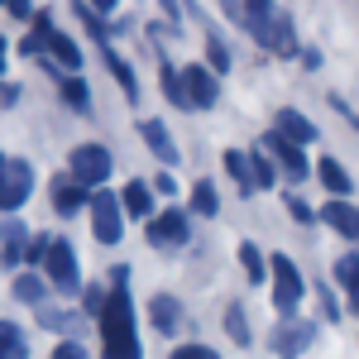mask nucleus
Instances as JSON below:
<instances>
[{
	"label": "nucleus",
	"instance_id": "f257e3e1",
	"mask_svg": "<svg viewBox=\"0 0 359 359\" xmlns=\"http://www.w3.org/2000/svg\"><path fill=\"white\" fill-rule=\"evenodd\" d=\"M101 326H106V359H139L135 331H130V292L115 287L111 302L101 306Z\"/></svg>",
	"mask_w": 359,
	"mask_h": 359
},
{
	"label": "nucleus",
	"instance_id": "f03ea898",
	"mask_svg": "<svg viewBox=\"0 0 359 359\" xmlns=\"http://www.w3.org/2000/svg\"><path fill=\"white\" fill-rule=\"evenodd\" d=\"M29 187H34V168L25 158H15V163H0V211H15V206H25Z\"/></svg>",
	"mask_w": 359,
	"mask_h": 359
},
{
	"label": "nucleus",
	"instance_id": "7ed1b4c3",
	"mask_svg": "<svg viewBox=\"0 0 359 359\" xmlns=\"http://www.w3.org/2000/svg\"><path fill=\"white\" fill-rule=\"evenodd\" d=\"M72 177H77L82 187H101V182L111 177V154H106L101 144H82V149L72 154Z\"/></svg>",
	"mask_w": 359,
	"mask_h": 359
},
{
	"label": "nucleus",
	"instance_id": "20e7f679",
	"mask_svg": "<svg viewBox=\"0 0 359 359\" xmlns=\"http://www.w3.org/2000/svg\"><path fill=\"white\" fill-rule=\"evenodd\" d=\"M43 269H48V283H53V287H62V292L77 287V259H72V245H67V240H48Z\"/></svg>",
	"mask_w": 359,
	"mask_h": 359
},
{
	"label": "nucleus",
	"instance_id": "39448f33",
	"mask_svg": "<svg viewBox=\"0 0 359 359\" xmlns=\"http://www.w3.org/2000/svg\"><path fill=\"white\" fill-rule=\"evenodd\" d=\"M225 15L235 20V25H245L259 43H264V34H269V20H273V5L269 0H221Z\"/></svg>",
	"mask_w": 359,
	"mask_h": 359
},
{
	"label": "nucleus",
	"instance_id": "423d86ee",
	"mask_svg": "<svg viewBox=\"0 0 359 359\" xmlns=\"http://www.w3.org/2000/svg\"><path fill=\"white\" fill-rule=\"evenodd\" d=\"M316 340V321H278L273 331V355L278 359H297Z\"/></svg>",
	"mask_w": 359,
	"mask_h": 359
},
{
	"label": "nucleus",
	"instance_id": "0eeeda50",
	"mask_svg": "<svg viewBox=\"0 0 359 359\" xmlns=\"http://www.w3.org/2000/svg\"><path fill=\"white\" fill-rule=\"evenodd\" d=\"M86 206H91L96 240H101V245H115V240H120V201H115L111 192H96L91 201H86Z\"/></svg>",
	"mask_w": 359,
	"mask_h": 359
},
{
	"label": "nucleus",
	"instance_id": "6e6552de",
	"mask_svg": "<svg viewBox=\"0 0 359 359\" xmlns=\"http://www.w3.org/2000/svg\"><path fill=\"white\" fill-rule=\"evenodd\" d=\"M273 302H278V311H292L302 302V278L292 269V259H283V254L273 259Z\"/></svg>",
	"mask_w": 359,
	"mask_h": 359
},
{
	"label": "nucleus",
	"instance_id": "1a4fd4ad",
	"mask_svg": "<svg viewBox=\"0 0 359 359\" xmlns=\"http://www.w3.org/2000/svg\"><path fill=\"white\" fill-rule=\"evenodd\" d=\"M177 82H182V96H187V106H216V96H221V86L211 72H201V67H187V72H177Z\"/></svg>",
	"mask_w": 359,
	"mask_h": 359
},
{
	"label": "nucleus",
	"instance_id": "9d476101",
	"mask_svg": "<svg viewBox=\"0 0 359 359\" xmlns=\"http://www.w3.org/2000/svg\"><path fill=\"white\" fill-rule=\"evenodd\" d=\"M149 245H158V249L187 245V216L182 211H163L158 221H149Z\"/></svg>",
	"mask_w": 359,
	"mask_h": 359
},
{
	"label": "nucleus",
	"instance_id": "9b49d317",
	"mask_svg": "<svg viewBox=\"0 0 359 359\" xmlns=\"http://www.w3.org/2000/svg\"><path fill=\"white\" fill-rule=\"evenodd\" d=\"M264 149H269L278 163H283V177H292V182H302V177H306V158H302V149H297V144H287V139L278 135V130L264 139Z\"/></svg>",
	"mask_w": 359,
	"mask_h": 359
},
{
	"label": "nucleus",
	"instance_id": "f8f14e48",
	"mask_svg": "<svg viewBox=\"0 0 359 359\" xmlns=\"http://www.w3.org/2000/svg\"><path fill=\"white\" fill-rule=\"evenodd\" d=\"M264 48H273L278 57H292V53H297V34H292V15H283V10H273V20H269V34H264Z\"/></svg>",
	"mask_w": 359,
	"mask_h": 359
},
{
	"label": "nucleus",
	"instance_id": "ddd939ff",
	"mask_svg": "<svg viewBox=\"0 0 359 359\" xmlns=\"http://www.w3.org/2000/svg\"><path fill=\"white\" fill-rule=\"evenodd\" d=\"M273 130L287 139V144H306V139H316V125H311L302 111H278V125H273Z\"/></svg>",
	"mask_w": 359,
	"mask_h": 359
},
{
	"label": "nucleus",
	"instance_id": "4468645a",
	"mask_svg": "<svg viewBox=\"0 0 359 359\" xmlns=\"http://www.w3.org/2000/svg\"><path fill=\"white\" fill-rule=\"evenodd\" d=\"M43 43L53 48V62H57V67H67V72H77V67H82V48H77L67 34H57V29H43Z\"/></svg>",
	"mask_w": 359,
	"mask_h": 359
},
{
	"label": "nucleus",
	"instance_id": "2eb2a0df",
	"mask_svg": "<svg viewBox=\"0 0 359 359\" xmlns=\"http://www.w3.org/2000/svg\"><path fill=\"white\" fill-rule=\"evenodd\" d=\"M149 316H154V326H158L163 335H172L177 326H182V306H177V297H163V292L149 302Z\"/></svg>",
	"mask_w": 359,
	"mask_h": 359
},
{
	"label": "nucleus",
	"instance_id": "dca6fc26",
	"mask_svg": "<svg viewBox=\"0 0 359 359\" xmlns=\"http://www.w3.org/2000/svg\"><path fill=\"white\" fill-rule=\"evenodd\" d=\"M321 216H326L340 235H350V240L359 245V211L350 206V201H331V206H321Z\"/></svg>",
	"mask_w": 359,
	"mask_h": 359
},
{
	"label": "nucleus",
	"instance_id": "f3484780",
	"mask_svg": "<svg viewBox=\"0 0 359 359\" xmlns=\"http://www.w3.org/2000/svg\"><path fill=\"white\" fill-rule=\"evenodd\" d=\"M139 130H144V144H149L168 168H177V149H172V139H168V130L158 125V120H149V125H139Z\"/></svg>",
	"mask_w": 359,
	"mask_h": 359
},
{
	"label": "nucleus",
	"instance_id": "a211bd4d",
	"mask_svg": "<svg viewBox=\"0 0 359 359\" xmlns=\"http://www.w3.org/2000/svg\"><path fill=\"white\" fill-rule=\"evenodd\" d=\"M0 359H29V345L15 321H0Z\"/></svg>",
	"mask_w": 359,
	"mask_h": 359
},
{
	"label": "nucleus",
	"instance_id": "6ab92c4d",
	"mask_svg": "<svg viewBox=\"0 0 359 359\" xmlns=\"http://www.w3.org/2000/svg\"><path fill=\"white\" fill-rule=\"evenodd\" d=\"M0 245H5V264H15V259H25V225L20 221H0Z\"/></svg>",
	"mask_w": 359,
	"mask_h": 359
},
{
	"label": "nucleus",
	"instance_id": "aec40b11",
	"mask_svg": "<svg viewBox=\"0 0 359 359\" xmlns=\"http://www.w3.org/2000/svg\"><path fill=\"white\" fill-rule=\"evenodd\" d=\"M321 182H326V187H331L335 196H345V192H350V172L335 163V158H321Z\"/></svg>",
	"mask_w": 359,
	"mask_h": 359
},
{
	"label": "nucleus",
	"instance_id": "412c9836",
	"mask_svg": "<svg viewBox=\"0 0 359 359\" xmlns=\"http://www.w3.org/2000/svg\"><path fill=\"white\" fill-rule=\"evenodd\" d=\"M225 168H230V177H235V187H240V192H254V182H249V158L240 154V149H230V154H225Z\"/></svg>",
	"mask_w": 359,
	"mask_h": 359
},
{
	"label": "nucleus",
	"instance_id": "4be33fe9",
	"mask_svg": "<svg viewBox=\"0 0 359 359\" xmlns=\"http://www.w3.org/2000/svg\"><path fill=\"white\" fill-rule=\"evenodd\" d=\"M120 211H130V216H149V211H154V206H149V187H144V182H130Z\"/></svg>",
	"mask_w": 359,
	"mask_h": 359
},
{
	"label": "nucleus",
	"instance_id": "5701e85b",
	"mask_svg": "<svg viewBox=\"0 0 359 359\" xmlns=\"http://www.w3.org/2000/svg\"><path fill=\"white\" fill-rule=\"evenodd\" d=\"M249 182H254V187H273V182H278L273 163H269L264 154H254V158H249Z\"/></svg>",
	"mask_w": 359,
	"mask_h": 359
},
{
	"label": "nucleus",
	"instance_id": "b1692460",
	"mask_svg": "<svg viewBox=\"0 0 359 359\" xmlns=\"http://www.w3.org/2000/svg\"><path fill=\"white\" fill-rule=\"evenodd\" d=\"M82 206H86L82 187H67V182L57 187V211H62V216H72V211H82Z\"/></svg>",
	"mask_w": 359,
	"mask_h": 359
},
{
	"label": "nucleus",
	"instance_id": "393cba45",
	"mask_svg": "<svg viewBox=\"0 0 359 359\" xmlns=\"http://www.w3.org/2000/svg\"><path fill=\"white\" fill-rule=\"evenodd\" d=\"M158 82H163V91H168V101H172V106H182V111H187V96H182V82H177V72H172V67H158Z\"/></svg>",
	"mask_w": 359,
	"mask_h": 359
},
{
	"label": "nucleus",
	"instance_id": "a878e982",
	"mask_svg": "<svg viewBox=\"0 0 359 359\" xmlns=\"http://www.w3.org/2000/svg\"><path fill=\"white\" fill-rule=\"evenodd\" d=\"M192 206L201 211V216H216V187H211V182H196L192 187Z\"/></svg>",
	"mask_w": 359,
	"mask_h": 359
},
{
	"label": "nucleus",
	"instance_id": "bb28decb",
	"mask_svg": "<svg viewBox=\"0 0 359 359\" xmlns=\"http://www.w3.org/2000/svg\"><path fill=\"white\" fill-rule=\"evenodd\" d=\"M240 264H245L249 283H264V259H259V249H254V245H240Z\"/></svg>",
	"mask_w": 359,
	"mask_h": 359
},
{
	"label": "nucleus",
	"instance_id": "cd10ccee",
	"mask_svg": "<svg viewBox=\"0 0 359 359\" xmlns=\"http://www.w3.org/2000/svg\"><path fill=\"white\" fill-rule=\"evenodd\" d=\"M15 292H20L25 302H43V278H34V273L15 278Z\"/></svg>",
	"mask_w": 359,
	"mask_h": 359
},
{
	"label": "nucleus",
	"instance_id": "c85d7f7f",
	"mask_svg": "<svg viewBox=\"0 0 359 359\" xmlns=\"http://www.w3.org/2000/svg\"><path fill=\"white\" fill-rule=\"evenodd\" d=\"M225 331H230V340L249 345V326H245V311H240V306H230V311H225Z\"/></svg>",
	"mask_w": 359,
	"mask_h": 359
},
{
	"label": "nucleus",
	"instance_id": "c756f323",
	"mask_svg": "<svg viewBox=\"0 0 359 359\" xmlns=\"http://www.w3.org/2000/svg\"><path fill=\"white\" fill-rule=\"evenodd\" d=\"M62 101H67L72 111H86V82H77V77H67V82H62Z\"/></svg>",
	"mask_w": 359,
	"mask_h": 359
},
{
	"label": "nucleus",
	"instance_id": "7c9ffc66",
	"mask_svg": "<svg viewBox=\"0 0 359 359\" xmlns=\"http://www.w3.org/2000/svg\"><path fill=\"white\" fill-rule=\"evenodd\" d=\"M335 278H340V283H345L350 292H355V287H359V259H355V254H345V259L335 264Z\"/></svg>",
	"mask_w": 359,
	"mask_h": 359
},
{
	"label": "nucleus",
	"instance_id": "2f4dec72",
	"mask_svg": "<svg viewBox=\"0 0 359 359\" xmlns=\"http://www.w3.org/2000/svg\"><path fill=\"white\" fill-rule=\"evenodd\" d=\"M106 62H111V72L120 77V86H125V96H139V91H135V72H130V67H125V62H120V57H115L111 48H106Z\"/></svg>",
	"mask_w": 359,
	"mask_h": 359
},
{
	"label": "nucleus",
	"instance_id": "473e14b6",
	"mask_svg": "<svg viewBox=\"0 0 359 359\" xmlns=\"http://www.w3.org/2000/svg\"><path fill=\"white\" fill-rule=\"evenodd\" d=\"M43 326H53V331H72V326H77V316H72V311H53V306H48V311H43Z\"/></svg>",
	"mask_w": 359,
	"mask_h": 359
},
{
	"label": "nucleus",
	"instance_id": "72a5a7b5",
	"mask_svg": "<svg viewBox=\"0 0 359 359\" xmlns=\"http://www.w3.org/2000/svg\"><path fill=\"white\" fill-rule=\"evenodd\" d=\"M225 67H230V48L211 34V72H225Z\"/></svg>",
	"mask_w": 359,
	"mask_h": 359
},
{
	"label": "nucleus",
	"instance_id": "f704fd0d",
	"mask_svg": "<svg viewBox=\"0 0 359 359\" xmlns=\"http://www.w3.org/2000/svg\"><path fill=\"white\" fill-rule=\"evenodd\" d=\"M172 359H221V355H216L211 345H177V355H172Z\"/></svg>",
	"mask_w": 359,
	"mask_h": 359
},
{
	"label": "nucleus",
	"instance_id": "c9c22d12",
	"mask_svg": "<svg viewBox=\"0 0 359 359\" xmlns=\"http://www.w3.org/2000/svg\"><path fill=\"white\" fill-rule=\"evenodd\" d=\"M53 359H86V345H77V340H62L53 350Z\"/></svg>",
	"mask_w": 359,
	"mask_h": 359
},
{
	"label": "nucleus",
	"instance_id": "e433bc0d",
	"mask_svg": "<svg viewBox=\"0 0 359 359\" xmlns=\"http://www.w3.org/2000/svg\"><path fill=\"white\" fill-rule=\"evenodd\" d=\"M287 206H292V216H297V221H311V206H306L302 196H292V201H287Z\"/></svg>",
	"mask_w": 359,
	"mask_h": 359
},
{
	"label": "nucleus",
	"instance_id": "4c0bfd02",
	"mask_svg": "<svg viewBox=\"0 0 359 359\" xmlns=\"http://www.w3.org/2000/svg\"><path fill=\"white\" fill-rule=\"evenodd\" d=\"M5 5H10V15H15V20H29V0H5Z\"/></svg>",
	"mask_w": 359,
	"mask_h": 359
},
{
	"label": "nucleus",
	"instance_id": "58836bf2",
	"mask_svg": "<svg viewBox=\"0 0 359 359\" xmlns=\"http://www.w3.org/2000/svg\"><path fill=\"white\" fill-rule=\"evenodd\" d=\"M43 249H48V240H34V245H29L25 254H29V259H39V264H43Z\"/></svg>",
	"mask_w": 359,
	"mask_h": 359
},
{
	"label": "nucleus",
	"instance_id": "ea45409f",
	"mask_svg": "<svg viewBox=\"0 0 359 359\" xmlns=\"http://www.w3.org/2000/svg\"><path fill=\"white\" fill-rule=\"evenodd\" d=\"M91 5H96L101 15H106V10H115V0H91Z\"/></svg>",
	"mask_w": 359,
	"mask_h": 359
},
{
	"label": "nucleus",
	"instance_id": "a19ab883",
	"mask_svg": "<svg viewBox=\"0 0 359 359\" xmlns=\"http://www.w3.org/2000/svg\"><path fill=\"white\" fill-rule=\"evenodd\" d=\"M5 53H10V48H5V39H0V72H5Z\"/></svg>",
	"mask_w": 359,
	"mask_h": 359
},
{
	"label": "nucleus",
	"instance_id": "79ce46f5",
	"mask_svg": "<svg viewBox=\"0 0 359 359\" xmlns=\"http://www.w3.org/2000/svg\"><path fill=\"white\" fill-rule=\"evenodd\" d=\"M350 297H355V311H359V287H355V292H350Z\"/></svg>",
	"mask_w": 359,
	"mask_h": 359
},
{
	"label": "nucleus",
	"instance_id": "37998d69",
	"mask_svg": "<svg viewBox=\"0 0 359 359\" xmlns=\"http://www.w3.org/2000/svg\"><path fill=\"white\" fill-rule=\"evenodd\" d=\"M0 163H5V158H0Z\"/></svg>",
	"mask_w": 359,
	"mask_h": 359
}]
</instances>
